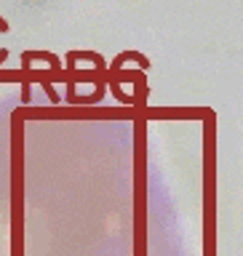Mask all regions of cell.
<instances>
[{
  "instance_id": "6da1fadb",
  "label": "cell",
  "mask_w": 243,
  "mask_h": 256,
  "mask_svg": "<svg viewBox=\"0 0 243 256\" xmlns=\"http://www.w3.org/2000/svg\"><path fill=\"white\" fill-rule=\"evenodd\" d=\"M123 62H136L142 70H150V59H147V56H142V54H136V51H123L115 62H112V67H110V70H112V72L120 70V64H123Z\"/></svg>"
},
{
  "instance_id": "7a4b0ae2",
  "label": "cell",
  "mask_w": 243,
  "mask_h": 256,
  "mask_svg": "<svg viewBox=\"0 0 243 256\" xmlns=\"http://www.w3.org/2000/svg\"><path fill=\"white\" fill-rule=\"evenodd\" d=\"M8 30H11V27H8V22L0 19V32H8Z\"/></svg>"
}]
</instances>
